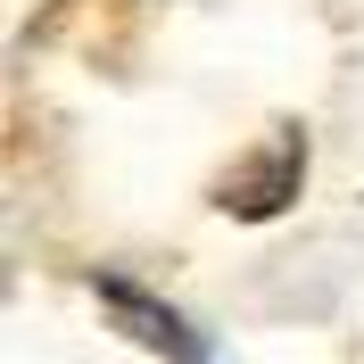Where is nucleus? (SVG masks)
<instances>
[{"label": "nucleus", "instance_id": "nucleus-1", "mask_svg": "<svg viewBox=\"0 0 364 364\" xmlns=\"http://www.w3.org/2000/svg\"><path fill=\"white\" fill-rule=\"evenodd\" d=\"M100 298H108V315L124 323L133 340H149L166 364H215V356H207V340L174 315V306H158V298L141 290V282H100Z\"/></svg>", "mask_w": 364, "mask_h": 364}, {"label": "nucleus", "instance_id": "nucleus-2", "mask_svg": "<svg viewBox=\"0 0 364 364\" xmlns=\"http://www.w3.org/2000/svg\"><path fill=\"white\" fill-rule=\"evenodd\" d=\"M298 191V133H282L273 149H249V166L215 191V199L232 207V215H249V224H265V215H282Z\"/></svg>", "mask_w": 364, "mask_h": 364}]
</instances>
